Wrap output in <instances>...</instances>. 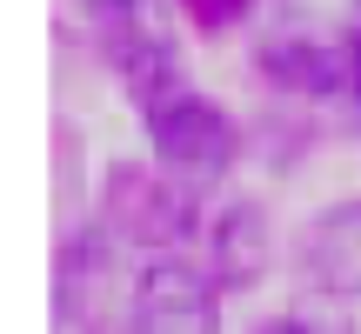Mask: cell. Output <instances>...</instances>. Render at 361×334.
<instances>
[{
	"label": "cell",
	"mask_w": 361,
	"mask_h": 334,
	"mask_svg": "<svg viewBox=\"0 0 361 334\" xmlns=\"http://www.w3.org/2000/svg\"><path fill=\"white\" fill-rule=\"evenodd\" d=\"M194 221H201V201L188 187H174L168 174H147V167H114L107 174L101 228L114 241L147 247V254H180L194 241Z\"/></svg>",
	"instance_id": "1"
},
{
	"label": "cell",
	"mask_w": 361,
	"mask_h": 334,
	"mask_svg": "<svg viewBox=\"0 0 361 334\" xmlns=\"http://www.w3.org/2000/svg\"><path fill=\"white\" fill-rule=\"evenodd\" d=\"M147 141L168 174H188V180H207V174H228L234 154H241V128L221 114L214 101L180 87L174 101L147 107Z\"/></svg>",
	"instance_id": "2"
},
{
	"label": "cell",
	"mask_w": 361,
	"mask_h": 334,
	"mask_svg": "<svg viewBox=\"0 0 361 334\" xmlns=\"http://www.w3.org/2000/svg\"><path fill=\"white\" fill-rule=\"evenodd\" d=\"M255 67L301 101H361V34H274L255 47Z\"/></svg>",
	"instance_id": "3"
},
{
	"label": "cell",
	"mask_w": 361,
	"mask_h": 334,
	"mask_svg": "<svg viewBox=\"0 0 361 334\" xmlns=\"http://www.w3.org/2000/svg\"><path fill=\"white\" fill-rule=\"evenodd\" d=\"M194 254H201V274L214 287H247L261 281L274 241H268V221H261L255 201H201V221H194Z\"/></svg>",
	"instance_id": "4"
},
{
	"label": "cell",
	"mask_w": 361,
	"mask_h": 334,
	"mask_svg": "<svg viewBox=\"0 0 361 334\" xmlns=\"http://www.w3.org/2000/svg\"><path fill=\"white\" fill-rule=\"evenodd\" d=\"M101 54L114 61V74L128 80L141 114L180 94V54H174V40L161 34V27L141 20V7H107L101 13Z\"/></svg>",
	"instance_id": "5"
},
{
	"label": "cell",
	"mask_w": 361,
	"mask_h": 334,
	"mask_svg": "<svg viewBox=\"0 0 361 334\" xmlns=\"http://www.w3.org/2000/svg\"><path fill=\"white\" fill-rule=\"evenodd\" d=\"M128 334H214V281L194 261H154L134 281Z\"/></svg>",
	"instance_id": "6"
},
{
	"label": "cell",
	"mask_w": 361,
	"mask_h": 334,
	"mask_svg": "<svg viewBox=\"0 0 361 334\" xmlns=\"http://www.w3.org/2000/svg\"><path fill=\"white\" fill-rule=\"evenodd\" d=\"M114 295V234L80 228L54 247V321L61 328H94Z\"/></svg>",
	"instance_id": "7"
},
{
	"label": "cell",
	"mask_w": 361,
	"mask_h": 334,
	"mask_svg": "<svg viewBox=\"0 0 361 334\" xmlns=\"http://www.w3.org/2000/svg\"><path fill=\"white\" fill-rule=\"evenodd\" d=\"M295 254H301V274L314 287H328L341 301H361V201H341L322 221H308Z\"/></svg>",
	"instance_id": "8"
},
{
	"label": "cell",
	"mask_w": 361,
	"mask_h": 334,
	"mask_svg": "<svg viewBox=\"0 0 361 334\" xmlns=\"http://www.w3.org/2000/svg\"><path fill=\"white\" fill-rule=\"evenodd\" d=\"M247 7H255V0H180V13H188L201 34H221V27H234Z\"/></svg>",
	"instance_id": "9"
},
{
	"label": "cell",
	"mask_w": 361,
	"mask_h": 334,
	"mask_svg": "<svg viewBox=\"0 0 361 334\" xmlns=\"http://www.w3.org/2000/svg\"><path fill=\"white\" fill-rule=\"evenodd\" d=\"M255 334H341V328H322L314 314H281V321H268V328H255Z\"/></svg>",
	"instance_id": "10"
},
{
	"label": "cell",
	"mask_w": 361,
	"mask_h": 334,
	"mask_svg": "<svg viewBox=\"0 0 361 334\" xmlns=\"http://www.w3.org/2000/svg\"><path fill=\"white\" fill-rule=\"evenodd\" d=\"M94 7H101V13H107V7H141V0H94Z\"/></svg>",
	"instance_id": "11"
}]
</instances>
